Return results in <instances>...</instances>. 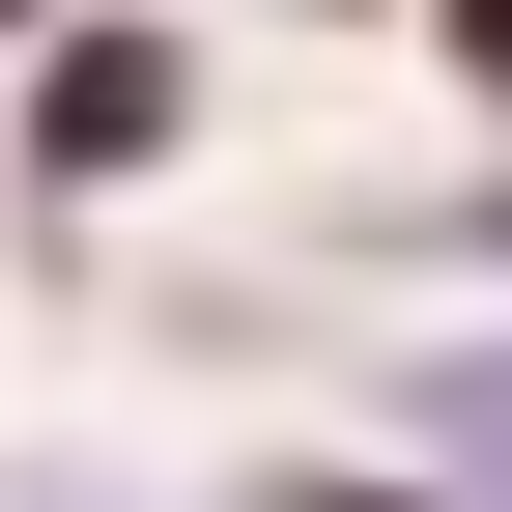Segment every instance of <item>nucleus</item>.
<instances>
[{
	"label": "nucleus",
	"instance_id": "obj_1",
	"mask_svg": "<svg viewBox=\"0 0 512 512\" xmlns=\"http://www.w3.org/2000/svg\"><path fill=\"white\" fill-rule=\"evenodd\" d=\"M29 143H57V171H143V143H171V29H57V57H29Z\"/></svg>",
	"mask_w": 512,
	"mask_h": 512
},
{
	"label": "nucleus",
	"instance_id": "obj_2",
	"mask_svg": "<svg viewBox=\"0 0 512 512\" xmlns=\"http://www.w3.org/2000/svg\"><path fill=\"white\" fill-rule=\"evenodd\" d=\"M427 427H456V456L512 484V342H484V370H427Z\"/></svg>",
	"mask_w": 512,
	"mask_h": 512
},
{
	"label": "nucleus",
	"instance_id": "obj_3",
	"mask_svg": "<svg viewBox=\"0 0 512 512\" xmlns=\"http://www.w3.org/2000/svg\"><path fill=\"white\" fill-rule=\"evenodd\" d=\"M456 57H484V86H512V0H456Z\"/></svg>",
	"mask_w": 512,
	"mask_h": 512
},
{
	"label": "nucleus",
	"instance_id": "obj_4",
	"mask_svg": "<svg viewBox=\"0 0 512 512\" xmlns=\"http://www.w3.org/2000/svg\"><path fill=\"white\" fill-rule=\"evenodd\" d=\"M313 512H342V484H313Z\"/></svg>",
	"mask_w": 512,
	"mask_h": 512
},
{
	"label": "nucleus",
	"instance_id": "obj_5",
	"mask_svg": "<svg viewBox=\"0 0 512 512\" xmlns=\"http://www.w3.org/2000/svg\"><path fill=\"white\" fill-rule=\"evenodd\" d=\"M484 228H512V200H484Z\"/></svg>",
	"mask_w": 512,
	"mask_h": 512
}]
</instances>
